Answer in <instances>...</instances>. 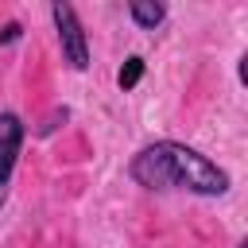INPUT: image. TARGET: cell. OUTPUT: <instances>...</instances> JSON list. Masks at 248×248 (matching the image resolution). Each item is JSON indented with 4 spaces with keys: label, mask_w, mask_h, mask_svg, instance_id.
<instances>
[{
    "label": "cell",
    "mask_w": 248,
    "mask_h": 248,
    "mask_svg": "<svg viewBox=\"0 0 248 248\" xmlns=\"http://www.w3.org/2000/svg\"><path fill=\"white\" fill-rule=\"evenodd\" d=\"M128 174L147 190H190L202 198H217L229 190V174L178 140H155L140 147L128 163Z\"/></svg>",
    "instance_id": "obj_1"
},
{
    "label": "cell",
    "mask_w": 248,
    "mask_h": 248,
    "mask_svg": "<svg viewBox=\"0 0 248 248\" xmlns=\"http://www.w3.org/2000/svg\"><path fill=\"white\" fill-rule=\"evenodd\" d=\"M50 16H54V27H58V43H62V58L74 66V70H85L89 66V46H85V31L78 23V12L62 0L50 4Z\"/></svg>",
    "instance_id": "obj_2"
},
{
    "label": "cell",
    "mask_w": 248,
    "mask_h": 248,
    "mask_svg": "<svg viewBox=\"0 0 248 248\" xmlns=\"http://www.w3.org/2000/svg\"><path fill=\"white\" fill-rule=\"evenodd\" d=\"M19 143H23V120H19L16 112H0V202H4V194H8Z\"/></svg>",
    "instance_id": "obj_3"
},
{
    "label": "cell",
    "mask_w": 248,
    "mask_h": 248,
    "mask_svg": "<svg viewBox=\"0 0 248 248\" xmlns=\"http://www.w3.org/2000/svg\"><path fill=\"white\" fill-rule=\"evenodd\" d=\"M128 12H132V19H136L143 31H155V27L167 19V8H163V4H155V0H132V4H128Z\"/></svg>",
    "instance_id": "obj_4"
},
{
    "label": "cell",
    "mask_w": 248,
    "mask_h": 248,
    "mask_svg": "<svg viewBox=\"0 0 248 248\" xmlns=\"http://www.w3.org/2000/svg\"><path fill=\"white\" fill-rule=\"evenodd\" d=\"M140 78H143V58H140V54L124 58V66H120V74H116L120 89H136V85H140Z\"/></svg>",
    "instance_id": "obj_5"
},
{
    "label": "cell",
    "mask_w": 248,
    "mask_h": 248,
    "mask_svg": "<svg viewBox=\"0 0 248 248\" xmlns=\"http://www.w3.org/2000/svg\"><path fill=\"white\" fill-rule=\"evenodd\" d=\"M19 35H23V27H19L16 19H12V23H4V27H0V46H8V43H16Z\"/></svg>",
    "instance_id": "obj_6"
},
{
    "label": "cell",
    "mask_w": 248,
    "mask_h": 248,
    "mask_svg": "<svg viewBox=\"0 0 248 248\" xmlns=\"http://www.w3.org/2000/svg\"><path fill=\"white\" fill-rule=\"evenodd\" d=\"M58 120H66V108H58V112H50V116H46V124H43L39 132H43V136H46V132H54V128H58Z\"/></svg>",
    "instance_id": "obj_7"
},
{
    "label": "cell",
    "mask_w": 248,
    "mask_h": 248,
    "mask_svg": "<svg viewBox=\"0 0 248 248\" xmlns=\"http://www.w3.org/2000/svg\"><path fill=\"white\" fill-rule=\"evenodd\" d=\"M240 248H248V244H240Z\"/></svg>",
    "instance_id": "obj_8"
}]
</instances>
